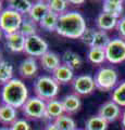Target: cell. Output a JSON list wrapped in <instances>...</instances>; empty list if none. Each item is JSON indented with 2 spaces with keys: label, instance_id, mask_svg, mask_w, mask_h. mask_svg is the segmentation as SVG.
I'll return each instance as SVG.
<instances>
[{
  "label": "cell",
  "instance_id": "d6a6232c",
  "mask_svg": "<svg viewBox=\"0 0 125 130\" xmlns=\"http://www.w3.org/2000/svg\"><path fill=\"white\" fill-rule=\"evenodd\" d=\"M10 130H32L31 125L26 119L24 118H18L13 124L10 126Z\"/></svg>",
  "mask_w": 125,
  "mask_h": 130
},
{
  "label": "cell",
  "instance_id": "8fae6325",
  "mask_svg": "<svg viewBox=\"0 0 125 130\" xmlns=\"http://www.w3.org/2000/svg\"><path fill=\"white\" fill-rule=\"evenodd\" d=\"M38 72V64H37V60L36 58H29L24 59L19 65V74L23 78L30 79L33 78L37 75Z\"/></svg>",
  "mask_w": 125,
  "mask_h": 130
},
{
  "label": "cell",
  "instance_id": "f546056e",
  "mask_svg": "<svg viewBox=\"0 0 125 130\" xmlns=\"http://www.w3.org/2000/svg\"><path fill=\"white\" fill-rule=\"evenodd\" d=\"M111 41L110 36L108 35L107 31L99 30L97 29L95 32V37H94V42H92L91 48H100V49H106L109 42Z\"/></svg>",
  "mask_w": 125,
  "mask_h": 130
},
{
  "label": "cell",
  "instance_id": "ab89813d",
  "mask_svg": "<svg viewBox=\"0 0 125 130\" xmlns=\"http://www.w3.org/2000/svg\"><path fill=\"white\" fill-rule=\"evenodd\" d=\"M2 34H3V32H2V30H1V29H0V39H1V38H2Z\"/></svg>",
  "mask_w": 125,
  "mask_h": 130
},
{
  "label": "cell",
  "instance_id": "4fadbf2b",
  "mask_svg": "<svg viewBox=\"0 0 125 130\" xmlns=\"http://www.w3.org/2000/svg\"><path fill=\"white\" fill-rule=\"evenodd\" d=\"M124 10L125 2L123 0H104L102 2V12L116 19H121L124 15Z\"/></svg>",
  "mask_w": 125,
  "mask_h": 130
},
{
  "label": "cell",
  "instance_id": "30bf717a",
  "mask_svg": "<svg viewBox=\"0 0 125 130\" xmlns=\"http://www.w3.org/2000/svg\"><path fill=\"white\" fill-rule=\"evenodd\" d=\"M122 111L123 109L120 105H118L112 100H109L99 106L98 115L110 124V123H114V121L121 118Z\"/></svg>",
  "mask_w": 125,
  "mask_h": 130
},
{
  "label": "cell",
  "instance_id": "3957f363",
  "mask_svg": "<svg viewBox=\"0 0 125 130\" xmlns=\"http://www.w3.org/2000/svg\"><path fill=\"white\" fill-rule=\"evenodd\" d=\"M96 89L101 92L113 91L119 84V73L113 66H100L94 76Z\"/></svg>",
  "mask_w": 125,
  "mask_h": 130
},
{
  "label": "cell",
  "instance_id": "6da1fadb",
  "mask_svg": "<svg viewBox=\"0 0 125 130\" xmlns=\"http://www.w3.org/2000/svg\"><path fill=\"white\" fill-rule=\"evenodd\" d=\"M86 28V21L82 13L77 11H67L59 16L55 32L65 38L79 39Z\"/></svg>",
  "mask_w": 125,
  "mask_h": 130
},
{
  "label": "cell",
  "instance_id": "ffe728a7",
  "mask_svg": "<svg viewBox=\"0 0 125 130\" xmlns=\"http://www.w3.org/2000/svg\"><path fill=\"white\" fill-rule=\"evenodd\" d=\"M62 64L66 65L67 67H70L72 71L78 70L82 67L83 65V60L80 58V55L77 52H74L72 50H65L62 54Z\"/></svg>",
  "mask_w": 125,
  "mask_h": 130
},
{
  "label": "cell",
  "instance_id": "e575fe53",
  "mask_svg": "<svg viewBox=\"0 0 125 130\" xmlns=\"http://www.w3.org/2000/svg\"><path fill=\"white\" fill-rule=\"evenodd\" d=\"M45 130H60L57 126L54 125V123L52 121V123H50V124H48L47 126H46V128H45Z\"/></svg>",
  "mask_w": 125,
  "mask_h": 130
},
{
  "label": "cell",
  "instance_id": "44dd1931",
  "mask_svg": "<svg viewBox=\"0 0 125 130\" xmlns=\"http://www.w3.org/2000/svg\"><path fill=\"white\" fill-rule=\"evenodd\" d=\"M15 120H18L17 108L7 104L0 105V123L6 126H11Z\"/></svg>",
  "mask_w": 125,
  "mask_h": 130
},
{
  "label": "cell",
  "instance_id": "5b68a950",
  "mask_svg": "<svg viewBox=\"0 0 125 130\" xmlns=\"http://www.w3.org/2000/svg\"><path fill=\"white\" fill-rule=\"evenodd\" d=\"M24 16L18 12L6 8L0 13V29L6 35L14 34L20 30Z\"/></svg>",
  "mask_w": 125,
  "mask_h": 130
},
{
  "label": "cell",
  "instance_id": "484cf974",
  "mask_svg": "<svg viewBox=\"0 0 125 130\" xmlns=\"http://www.w3.org/2000/svg\"><path fill=\"white\" fill-rule=\"evenodd\" d=\"M14 68L13 66L7 61H0V85L3 86L7 83H9L11 79H13Z\"/></svg>",
  "mask_w": 125,
  "mask_h": 130
},
{
  "label": "cell",
  "instance_id": "8d00e7d4",
  "mask_svg": "<svg viewBox=\"0 0 125 130\" xmlns=\"http://www.w3.org/2000/svg\"><path fill=\"white\" fill-rule=\"evenodd\" d=\"M68 3H72V5H75V6H80L83 3H85V1L84 0H78V1H76V0H70Z\"/></svg>",
  "mask_w": 125,
  "mask_h": 130
},
{
  "label": "cell",
  "instance_id": "cb8c5ba5",
  "mask_svg": "<svg viewBox=\"0 0 125 130\" xmlns=\"http://www.w3.org/2000/svg\"><path fill=\"white\" fill-rule=\"evenodd\" d=\"M87 60L91 64L95 65H101L107 61L106 58V50L100 48H89L87 52Z\"/></svg>",
  "mask_w": 125,
  "mask_h": 130
},
{
  "label": "cell",
  "instance_id": "d6986e66",
  "mask_svg": "<svg viewBox=\"0 0 125 130\" xmlns=\"http://www.w3.org/2000/svg\"><path fill=\"white\" fill-rule=\"evenodd\" d=\"M63 114H65L61 100H50L46 102V118L47 119H57Z\"/></svg>",
  "mask_w": 125,
  "mask_h": 130
},
{
  "label": "cell",
  "instance_id": "2e32d148",
  "mask_svg": "<svg viewBox=\"0 0 125 130\" xmlns=\"http://www.w3.org/2000/svg\"><path fill=\"white\" fill-rule=\"evenodd\" d=\"M39 62L41 67L47 72L52 73L58 66H60L61 63V60H60V56L53 51H48L46 52L43 56L39 58Z\"/></svg>",
  "mask_w": 125,
  "mask_h": 130
},
{
  "label": "cell",
  "instance_id": "60d3db41",
  "mask_svg": "<svg viewBox=\"0 0 125 130\" xmlns=\"http://www.w3.org/2000/svg\"><path fill=\"white\" fill-rule=\"evenodd\" d=\"M0 61H1V51H0Z\"/></svg>",
  "mask_w": 125,
  "mask_h": 130
},
{
  "label": "cell",
  "instance_id": "7a4b0ae2",
  "mask_svg": "<svg viewBox=\"0 0 125 130\" xmlns=\"http://www.w3.org/2000/svg\"><path fill=\"white\" fill-rule=\"evenodd\" d=\"M29 98V89L25 83L19 78H13L3 85L0 92L2 104L10 105L14 108H22Z\"/></svg>",
  "mask_w": 125,
  "mask_h": 130
},
{
  "label": "cell",
  "instance_id": "52a82bcc",
  "mask_svg": "<svg viewBox=\"0 0 125 130\" xmlns=\"http://www.w3.org/2000/svg\"><path fill=\"white\" fill-rule=\"evenodd\" d=\"M106 50L107 62L112 65H118L125 62V39L116 37L111 39Z\"/></svg>",
  "mask_w": 125,
  "mask_h": 130
},
{
  "label": "cell",
  "instance_id": "ba28073f",
  "mask_svg": "<svg viewBox=\"0 0 125 130\" xmlns=\"http://www.w3.org/2000/svg\"><path fill=\"white\" fill-rule=\"evenodd\" d=\"M48 42L44 39L41 36L34 35L31 36V37L26 38L25 41V49H24V52L25 54H27L29 56L32 58H40L44 54L48 52Z\"/></svg>",
  "mask_w": 125,
  "mask_h": 130
},
{
  "label": "cell",
  "instance_id": "9c48e42d",
  "mask_svg": "<svg viewBox=\"0 0 125 130\" xmlns=\"http://www.w3.org/2000/svg\"><path fill=\"white\" fill-rule=\"evenodd\" d=\"M71 84H72V89L74 91V94L78 96L89 95L96 89L94 77L86 74L78 75L77 77H75Z\"/></svg>",
  "mask_w": 125,
  "mask_h": 130
},
{
  "label": "cell",
  "instance_id": "74e56055",
  "mask_svg": "<svg viewBox=\"0 0 125 130\" xmlns=\"http://www.w3.org/2000/svg\"><path fill=\"white\" fill-rule=\"evenodd\" d=\"M0 130H10V128H8V127H0Z\"/></svg>",
  "mask_w": 125,
  "mask_h": 130
},
{
  "label": "cell",
  "instance_id": "603a6c76",
  "mask_svg": "<svg viewBox=\"0 0 125 130\" xmlns=\"http://www.w3.org/2000/svg\"><path fill=\"white\" fill-rule=\"evenodd\" d=\"M33 6V2L29 0H11L8 1V8L15 12H18L21 15H29L30 11Z\"/></svg>",
  "mask_w": 125,
  "mask_h": 130
},
{
  "label": "cell",
  "instance_id": "f35d334b",
  "mask_svg": "<svg viewBox=\"0 0 125 130\" xmlns=\"http://www.w3.org/2000/svg\"><path fill=\"white\" fill-rule=\"evenodd\" d=\"M2 12V2L0 1V13H1Z\"/></svg>",
  "mask_w": 125,
  "mask_h": 130
},
{
  "label": "cell",
  "instance_id": "4dcf8cb0",
  "mask_svg": "<svg viewBox=\"0 0 125 130\" xmlns=\"http://www.w3.org/2000/svg\"><path fill=\"white\" fill-rule=\"evenodd\" d=\"M47 3L49 7V10L58 15H61L67 12L66 9L68 6V1H65V0H50V1H47Z\"/></svg>",
  "mask_w": 125,
  "mask_h": 130
},
{
  "label": "cell",
  "instance_id": "d590c367",
  "mask_svg": "<svg viewBox=\"0 0 125 130\" xmlns=\"http://www.w3.org/2000/svg\"><path fill=\"white\" fill-rule=\"evenodd\" d=\"M121 125H122V127L123 129L125 130V108H123V111H122V114H121Z\"/></svg>",
  "mask_w": 125,
  "mask_h": 130
},
{
  "label": "cell",
  "instance_id": "277c9868",
  "mask_svg": "<svg viewBox=\"0 0 125 130\" xmlns=\"http://www.w3.org/2000/svg\"><path fill=\"white\" fill-rule=\"evenodd\" d=\"M60 85L53 79L52 76L41 75L37 77L34 83V92L35 95L44 101L54 100L59 93Z\"/></svg>",
  "mask_w": 125,
  "mask_h": 130
},
{
  "label": "cell",
  "instance_id": "d4e9b609",
  "mask_svg": "<svg viewBox=\"0 0 125 130\" xmlns=\"http://www.w3.org/2000/svg\"><path fill=\"white\" fill-rule=\"evenodd\" d=\"M59 16L58 14L53 13V12L49 11L45 18H44L39 23V26L45 29L47 31H55L57 30V26H58V21H59Z\"/></svg>",
  "mask_w": 125,
  "mask_h": 130
},
{
  "label": "cell",
  "instance_id": "836d02e7",
  "mask_svg": "<svg viewBox=\"0 0 125 130\" xmlns=\"http://www.w3.org/2000/svg\"><path fill=\"white\" fill-rule=\"evenodd\" d=\"M116 30H118V34L120 35L121 38L125 39V15H123L121 19H119L118 25H116Z\"/></svg>",
  "mask_w": 125,
  "mask_h": 130
},
{
  "label": "cell",
  "instance_id": "1f68e13d",
  "mask_svg": "<svg viewBox=\"0 0 125 130\" xmlns=\"http://www.w3.org/2000/svg\"><path fill=\"white\" fill-rule=\"evenodd\" d=\"M95 32L96 30L94 28H90V27H87L86 30L84 31V34L82 35L80 37V41H82L85 46H87L88 48H91L92 46V42H94V37H95Z\"/></svg>",
  "mask_w": 125,
  "mask_h": 130
},
{
  "label": "cell",
  "instance_id": "4316f807",
  "mask_svg": "<svg viewBox=\"0 0 125 130\" xmlns=\"http://www.w3.org/2000/svg\"><path fill=\"white\" fill-rule=\"evenodd\" d=\"M111 100L120 105L122 108H125V80L118 84L111 93Z\"/></svg>",
  "mask_w": 125,
  "mask_h": 130
},
{
  "label": "cell",
  "instance_id": "e0dca14e",
  "mask_svg": "<svg viewBox=\"0 0 125 130\" xmlns=\"http://www.w3.org/2000/svg\"><path fill=\"white\" fill-rule=\"evenodd\" d=\"M51 76L53 77V79L57 81L59 85L72 83L73 79L75 78L73 71L64 64H61L60 66L55 68V70L51 73Z\"/></svg>",
  "mask_w": 125,
  "mask_h": 130
},
{
  "label": "cell",
  "instance_id": "5bb4252c",
  "mask_svg": "<svg viewBox=\"0 0 125 130\" xmlns=\"http://www.w3.org/2000/svg\"><path fill=\"white\" fill-rule=\"evenodd\" d=\"M49 11L50 10L49 7H48V3L46 1H43V0H39V1H36L33 3L27 18H30L35 23L39 24L40 21L49 13Z\"/></svg>",
  "mask_w": 125,
  "mask_h": 130
},
{
  "label": "cell",
  "instance_id": "f1b7e54d",
  "mask_svg": "<svg viewBox=\"0 0 125 130\" xmlns=\"http://www.w3.org/2000/svg\"><path fill=\"white\" fill-rule=\"evenodd\" d=\"M37 23H35L34 21H32L30 18H24L23 19V22H22V25L21 28H20V32L25 36V37H31V36H34V35H37Z\"/></svg>",
  "mask_w": 125,
  "mask_h": 130
},
{
  "label": "cell",
  "instance_id": "ac0fdd59",
  "mask_svg": "<svg viewBox=\"0 0 125 130\" xmlns=\"http://www.w3.org/2000/svg\"><path fill=\"white\" fill-rule=\"evenodd\" d=\"M61 102L63 105L64 112H65V114H67V115H72V114L77 113L80 109V106H82L80 96L74 94V93L63 96Z\"/></svg>",
  "mask_w": 125,
  "mask_h": 130
},
{
  "label": "cell",
  "instance_id": "b9f144b4",
  "mask_svg": "<svg viewBox=\"0 0 125 130\" xmlns=\"http://www.w3.org/2000/svg\"><path fill=\"white\" fill-rule=\"evenodd\" d=\"M76 130H85V129H76Z\"/></svg>",
  "mask_w": 125,
  "mask_h": 130
},
{
  "label": "cell",
  "instance_id": "83f0119b",
  "mask_svg": "<svg viewBox=\"0 0 125 130\" xmlns=\"http://www.w3.org/2000/svg\"><path fill=\"white\" fill-rule=\"evenodd\" d=\"M54 125L60 130H76V123L75 120L72 118L71 115L67 114H63L57 119L53 120Z\"/></svg>",
  "mask_w": 125,
  "mask_h": 130
},
{
  "label": "cell",
  "instance_id": "7402d4cb",
  "mask_svg": "<svg viewBox=\"0 0 125 130\" xmlns=\"http://www.w3.org/2000/svg\"><path fill=\"white\" fill-rule=\"evenodd\" d=\"M109 123L101 118L98 114L91 115L85 120V130H107Z\"/></svg>",
  "mask_w": 125,
  "mask_h": 130
},
{
  "label": "cell",
  "instance_id": "8992f818",
  "mask_svg": "<svg viewBox=\"0 0 125 130\" xmlns=\"http://www.w3.org/2000/svg\"><path fill=\"white\" fill-rule=\"evenodd\" d=\"M22 113L26 118L41 119L46 118V101L38 96H30L22 106Z\"/></svg>",
  "mask_w": 125,
  "mask_h": 130
},
{
  "label": "cell",
  "instance_id": "9a60e30c",
  "mask_svg": "<svg viewBox=\"0 0 125 130\" xmlns=\"http://www.w3.org/2000/svg\"><path fill=\"white\" fill-rule=\"evenodd\" d=\"M118 22L119 19H116L110 14L104 13V12H101L96 19V26L99 30H103L108 32L110 30L115 29Z\"/></svg>",
  "mask_w": 125,
  "mask_h": 130
},
{
  "label": "cell",
  "instance_id": "7c38bea8",
  "mask_svg": "<svg viewBox=\"0 0 125 130\" xmlns=\"http://www.w3.org/2000/svg\"><path fill=\"white\" fill-rule=\"evenodd\" d=\"M6 44L7 48L10 51L19 53V52H24L25 49V41H26V37L23 36L20 31H17L14 34H10V35H6Z\"/></svg>",
  "mask_w": 125,
  "mask_h": 130
}]
</instances>
